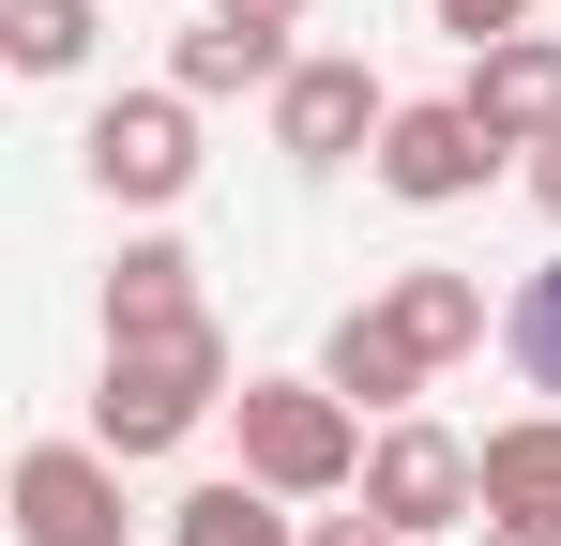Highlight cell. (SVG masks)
<instances>
[{
	"label": "cell",
	"mask_w": 561,
	"mask_h": 546,
	"mask_svg": "<svg viewBox=\"0 0 561 546\" xmlns=\"http://www.w3.org/2000/svg\"><path fill=\"white\" fill-rule=\"evenodd\" d=\"M456 106L501 137V152H547V137H561V31H501V46L470 61Z\"/></svg>",
	"instance_id": "obj_9"
},
{
	"label": "cell",
	"mask_w": 561,
	"mask_h": 546,
	"mask_svg": "<svg viewBox=\"0 0 561 546\" xmlns=\"http://www.w3.org/2000/svg\"><path fill=\"white\" fill-rule=\"evenodd\" d=\"M77 168H92V197H122V213H168L197 182V91H106L92 137H77Z\"/></svg>",
	"instance_id": "obj_3"
},
{
	"label": "cell",
	"mask_w": 561,
	"mask_h": 546,
	"mask_svg": "<svg viewBox=\"0 0 561 546\" xmlns=\"http://www.w3.org/2000/svg\"><path fill=\"white\" fill-rule=\"evenodd\" d=\"M379 304L425 334V350L456 364V350H485V273H456V259H410V273H379Z\"/></svg>",
	"instance_id": "obj_14"
},
{
	"label": "cell",
	"mask_w": 561,
	"mask_h": 546,
	"mask_svg": "<svg viewBox=\"0 0 561 546\" xmlns=\"http://www.w3.org/2000/svg\"><path fill=\"white\" fill-rule=\"evenodd\" d=\"M228 410V334L197 319V334H152V350H106V379H92V441L137 470V455H183L197 425Z\"/></svg>",
	"instance_id": "obj_1"
},
{
	"label": "cell",
	"mask_w": 561,
	"mask_h": 546,
	"mask_svg": "<svg viewBox=\"0 0 561 546\" xmlns=\"http://www.w3.org/2000/svg\"><path fill=\"white\" fill-rule=\"evenodd\" d=\"M501 350H516V379H531V395H561V259H547V273H516Z\"/></svg>",
	"instance_id": "obj_16"
},
{
	"label": "cell",
	"mask_w": 561,
	"mask_h": 546,
	"mask_svg": "<svg viewBox=\"0 0 561 546\" xmlns=\"http://www.w3.org/2000/svg\"><path fill=\"white\" fill-rule=\"evenodd\" d=\"M168 546H304V516H288L259 470H213V486L168 501Z\"/></svg>",
	"instance_id": "obj_12"
},
{
	"label": "cell",
	"mask_w": 561,
	"mask_h": 546,
	"mask_svg": "<svg viewBox=\"0 0 561 546\" xmlns=\"http://www.w3.org/2000/svg\"><path fill=\"white\" fill-rule=\"evenodd\" d=\"M304 546H410V532H394V516H365V501H350V516H304Z\"/></svg>",
	"instance_id": "obj_18"
},
{
	"label": "cell",
	"mask_w": 561,
	"mask_h": 546,
	"mask_svg": "<svg viewBox=\"0 0 561 546\" xmlns=\"http://www.w3.org/2000/svg\"><path fill=\"white\" fill-rule=\"evenodd\" d=\"M365 516H394L410 546L470 532V516H485V455H470L456 425H425V410H394V425L365 441Z\"/></svg>",
	"instance_id": "obj_4"
},
{
	"label": "cell",
	"mask_w": 561,
	"mask_h": 546,
	"mask_svg": "<svg viewBox=\"0 0 561 546\" xmlns=\"http://www.w3.org/2000/svg\"><path fill=\"white\" fill-rule=\"evenodd\" d=\"M213 15H243V31H304V0H213Z\"/></svg>",
	"instance_id": "obj_19"
},
{
	"label": "cell",
	"mask_w": 561,
	"mask_h": 546,
	"mask_svg": "<svg viewBox=\"0 0 561 546\" xmlns=\"http://www.w3.org/2000/svg\"><path fill=\"white\" fill-rule=\"evenodd\" d=\"M470 455H485V516H561V410H516Z\"/></svg>",
	"instance_id": "obj_13"
},
{
	"label": "cell",
	"mask_w": 561,
	"mask_h": 546,
	"mask_svg": "<svg viewBox=\"0 0 561 546\" xmlns=\"http://www.w3.org/2000/svg\"><path fill=\"white\" fill-rule=\"evenodd\" d=\"M531 197H547V228H561V137H547V152H531Z\"/></svg>",
	"instance_id": "obj_21"
},
{
	"label": "cell",
	"mask_w": 561,
	"mask_h": 546,
	"mask_svg": "<svg viewBox=\"0 0 561 546\" xmlns=\"http://www.w3.org/2000/svg\"><path fill=\"white\" fill-rule=\"evenodd\" d=\"M213 304H197V259L168 228H137L122 259H106V350H152V334H197Z\"/></svg>",
	"instance_id": "obj_10"
},
{
	"label": "cell",
	"mask_w": 561,
	"mask_h": 546,
	"mask_svg": "<svg viewBox=\"0 0 561 546\" xmlns=\"http://www.w3.org/2000/svg\"><path fill=\"white\" fill-rule=\"evenodd\" d=\"M379 122H394V91H379L350 46H319V61L274 77V152L288 168H350V152H379Z\"/></svg>",
	"instance_id": "obj_5"
},
{
	"label": "cell",
	"mask_w": 561,
	"mask_h": 546,
	"mask_svg": "<svg viewBox=\"0 0 561 546\" xmlns=\"http://www.w3.org/2000/svg\"><path fill=\"white\" fill-rule=\"evenodd\" d=\"M92 31H106V0H0V61L15 77H77Z\"/></svg>",
	"instance_id": "obj_15"
},
{
	"label": "cell",
	"mask_w": 561,
	"mask_h": 546,
	"mask_svg": "<svg viewBox=\"0 0 561 546\" xmlns=\"http://www.w3.org/2000/svg\"><path fill=\"white\" fill-rule=\"evenodd\" d=\"M365 168H379V197H410V213H456L470 182L501 168V137H485L456 91H440V106H394V122H379V152H365Z\"/></svg>",
	"instance_id": "obj_7"
},
{
	"label": "cell",
	"mask_w": 561,
	"mask_h": 546,
	"mask_svg": "<svg viewBox=\"0 0 561 546\" xmlns=\"http://www.w3.org/2000/svg\"><path fill=\"white\" fill-rule=\"evenodd\" d=\"M274 77H288V31H243V15H197L183 46H168V91H197V106L274 91Z\"/></svg>",
	"instance_id": "obj_11"
},
{
	"label": "cell",
	"mask_w": 561,
	"mask_h": 546,
	"mask_svg": "<svg viewBox=\"0 0 561 546\" xmlns=\"http://www.w3.org/2000/svg\"><path fill=\"white\" fill-rule=\"evenodd\" d=\"M319 379H334L350 410H379V425H394V410H410V395L440 379V350H425V334H410V319H394V304L365 288V304H350V319L319 334Z\"/></svg>",
	"instance_id": "obj_8"
},
{
	"label": "cell",
	"mask_w": 561,
	"mask_h": 546,
	"mask_svg": "<svg viewBox=\"0 0 561 546\" xmlns=\"http://www.w3.org/2000/svg\"><path fill=\"white\" fill-rule=\"evenodd\" d=\"M228 425H243V470L274 501H365V410L334 379H243Z\"/></svg>",
	"instance_id": "obj_2"
},
{
	"label": "cell",
	"mask_w": 561,
	"mask_h": 546,
	"mask_svg": "<svg viewBox=\"0 0 561 546\" xmlns=\"http://www.w3.org/2000/svg\"><path fill=\"white\" fill-rule=\"evenodd\" d=\"M425 31H456L470 61H485V46H501V31H531V0H425Z\"/></svg>",
	"instance_id": "obj_17"
},
{
	"label": "cell",
	"mask_w": 561,
	"mask_h": 546,
	"mask_svg": "<svg viewBox=\"0 0 561 546\" xmlns=\"http://www.w3.org/2000/svg\"><path fill=\"white\" fill-rule=\"evenodd\" d=\"M485 546H561V516H485Z\"/></svg>",
	"instance_id": "obj_20"
},
{
	"label": "cell",
	"mask_w": 561,
	"mask_h": 546,
	"mask_svg": "<svg viewBox=\"0 0 561 546\" xmlns=\"http://www.w3.org/2000/svg\"><path fill=\"white\" fill-rule=\"evenodd\" d=\"M122 455L106 441H31L15 455V546H122Z\"/></svg>",
	"instance_id": "obj_6"
}]
</instances>
